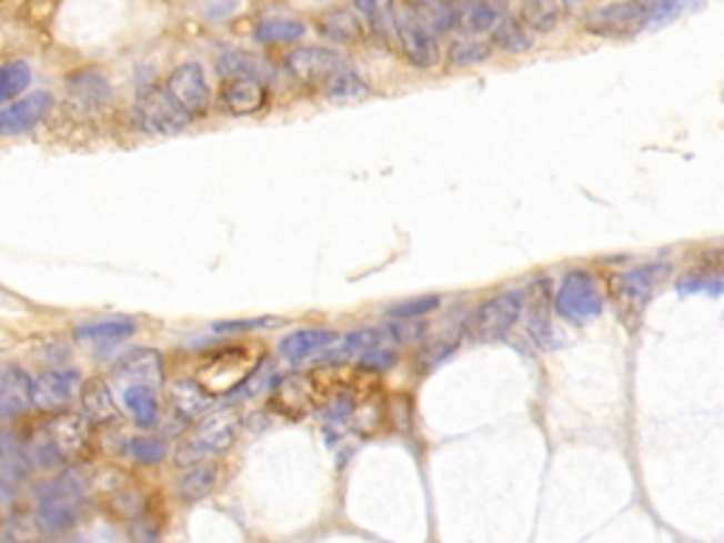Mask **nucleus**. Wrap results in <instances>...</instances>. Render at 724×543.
<instances>
[{
    "instance_id": "obj_28",
    "label": "nucleus",
    "mask_w": 724,
    "mask_h": 543,
    "mask_svg": "<svg viewBox=\"0 0 724 543\" xmlns=\"http://www.w3.org/2000/svg\"><path fill=\"white\" fill-rule=\"evenodd\" d=\"M219 74L224 80L230 77H255V80H267L272 74L267 60L250 54V51H227V54L219 57Z\"/></svg>"
},
{
    "instance_id": "obj_40",
    "label": "nucleus",
    "mask_w": 724,
    "mask_h": 543,
    "mask_svg": "<svg viewBox=\"0 0 724 543\" xmlns=\"http://www.w3.org/2000/svg\"><path fill=\"white\" fill-rule=\"evenodd\" d=\"M444 3H470V0H444Z\"/></svg>"
},
{
    "instance_id": "obj_18",
    "label": "nucleus",
    "mask_w": 724,
    "mask_h": 543,
    "mask_svg": "<svg viewBox=\"0 0 724 543\" xmlns=\"http://www.w3.org/2000/svg\"><path fill=\"white\" fill-rule=\"evenodd\" d=\"M221 102L235 117H247L267 105V86L255 77H230L221 88Z\"/></svg>"
},
{
    "instance_id": "obj_13",
    "label": "nucleus",
    "mask_w": 724,
    "mask_h": 543,
    "mask_svg": "<svg viewBox=\"0 0 724 543\" xmlns=\"http://www.w3.org/2000/svg\"><path fill=\"white\" fill-rule=\"evenodd\" d=\"M164 91L179 102L190 117H204L210 108V82L201 63H181L170 71Z\"/></svg>"
},
{
    "instance_id": "obj_15",
    "label": "nucleus",
    "mask_w": 724,
    "mask_h": 543,
    "mask_svg": "<svg viewBox=\"0 0 724 543\" xmlns=\"http://www.w3.org/2000/svg\"><path fill=\"white\" fill-rule=\"evenodd\" d=\"M394 34L402 54L408 57V63H413L416 69H433L439 63L436 34L419 18H413V14H408V18L394 14Z\"/></svg>"
},
{
    "instance_id": "obj_35",
    "label": "nucleus",
    "mask_w": 724,
    "mask_h": 543,
    "mask_svg": "<svg viewBox=\"0 0 724 543\" xmlns=\"http://www.w3.org/2000/svg\"><path fill=\"white\" fill-rule=\"evenodd\" d=\"M125 453L139 464H159L168 459V442L162 436H133L131 442L125 444Z\"/></svg>"
},
{
    "instance_id": "obj_21",
    "label": "nucleus",
    "mask_w": 724,
    "mask_h": 543,
    "mask_svg": "<svg viewBox=\"0 0 724 543\" xmlns=\"http://www.w3.org/2000/svg\"><path fill=\"white\" fill-rule=\"evenodd\" d=\"M122 408L137 422V428L148 431L159 419L157 388L142 385V382H122Z\"/></svg>"
},
{
    "instance_id": "obj_8",
    "label": "nucleus",
    "mask_w": 724,
    "mask_h": 543,
    "mask_svg": "<svg viewBox=\"0 0 724 543\" xmlns=\"http://www.w3.org/2000/svg\"><path fill=\"white\" fill-rule=\"evenodd\" d=\"M86 376L71 365H49L32 376V405L40 413L69 411L80 396Z\"/></svg>"
},
{
    "instance_id": "obj_24",
    "label": "nucleus",
    "mask_w": 724,
    "mask_h": 543,
    "mask_svg": "<svg viewBox=\"0 0 724 543\" xmlns=\"http://www.w3.org/2000/svg\"><path fill=\"white\" fill-rule=\"evenodd\" d=\"M506 14L504 3L499 0H470L467 7L459 12V26L467 34H487L493 32L495 23Z\"/></svg>"
},
{
    "instance_id": "obj_37",
    "label": "nucleus",
    "mask_w": 724,
    "mask_h": 543,
    "mask_svg": "<svg viewBox=\"0 0 724 543\" xmlns=\"http://www.w3.org/2000/svg\"><path fill=\"white\" fill-rule=\"evenodd\" d=\"M356 360H360V365L365 371H388L396 362V351L385 349V343H380V345H374V349L362 351Z\"/></svg>"
},
{
    "instance_id": "obj_11",
    "label": "nucleus",
    "mask_w": 724,
    "mask_h": 543,
    "mask_svg": "<svg viewBox=\"0 0 724 543\" xmlns=\"http://www.w3.org/2000/svg\"><path fill=\"white\" fill-rule=\"evenodd\" d=\"M345 66H349V60L340 51L325 49V46H303V49H294L286 54L289 74L300 86L314 88V91H323L325 82Z\"/></svg>"
},
{
    "instance_id": "obj_26",
    "label": "nucleus",
    "mask_w": 724,
    "mask_h": 543,
    "mask_svg": "<svg viewBox=\"0 0 724 543\" xmlns=\"http://www.w3.org/2000/svg\"><path fill=\"white\" fill-rule=\"evenodd\" d=\"M221 467L213 462H195L190 467V473L179 481V495L184 501H204L213 495V490L219 487Z\"/></svg>"
},
{
    "instance_id": "obj_41",
    "label": "nucleus",
    "mask_w": 724,
    "mask_h": 543,
    "mask_svg": "<svg viewBox=\"0 0 724 543\" xmlns=\"http://www.w3.org/2000/svg\"><path fill=\"white\" fill-rule=\"evenodd\" d=\"M0 3H3V0H0Z\"/></svg>"
},
{
    "instance_id": "obj_3",
    "label": "nucleus",
    "mask_w": 724,
    "mask_h": 543,
    "mask_svg": "<svg viewBox=\"0 0 724 543\" xmlns=\"http://www.w3.org/2000/svg\"><path fill=\"white\" fill-rule=\"evenodd\" d=\"M668 263H643V267H634L614 278V300H617L620 318L629 325H637L648 303L654 300L656 289L668 281Z\"/></svg>"
},
{
    "instance_id": "obj_19",
    "label": "nucleus",
    "mask_w": 724,
    "mask_h": 543,
    "mask_svg": "<svg viewBox=\"0 0 724 543\" xmlns=\"http://www.w3.org/2000/svg\"><path fill=\"white\" fill-rule=\"evenodd\" d=\"M137 320L128 314H111V318H97L88 323L77 325L74 340L77 343H91V345H108V343H122V340L137 334Z\"/></svg>"
},
{
    "instance_id": "obj_23",
    "label": "nucleus",
    "mask_w": 724,
    "mask_h": 543,
    "mask_svg": "<svg viewBox=\"0 0 724 543\" xmlns=\"http://www.w3.org/2000/svg\"><path fill=\"white\" fill-rule=\"evenodd\" d=\"M334 340H338V331L331 329H300L281 340L278 354L289 362H303L312 354H318L320 349H325L329 343H334Z\"/></svg>"
},
{
    "instance_id": "obj_14",
    "label": "nucleus",
    "mask_w": 724,
    "mask_h": 543,
    "mask_svg": "<svg viewBox=\"0 0 724 543\" xmlns=\"http://www.w3.org/2000/svg\"><path fill=\"white\" fill-rule=\"evenodd\" d=\"M43 436L49 439L51 448L69 462V459L82 456L91 444V422L80 411H57L43 425Z\"/></svg>"
},
{
    "instance_id": "obj_30",
    "label": "nucleus",
    "mask_w": 724,
    "mask_h": 543,
    "mask_svg": "<svg viewBox=\"0 0 724 543\" xmlns=\"http://www.w3.org/2000/svg\"><path fill=\"white\" fill-rule=\"evenodd\" d=\"M323 34L334 43H356L365 34V23H362L360 14L338 9V12H329L323 18Z\"/></svg>"
},
{
    "instance_id": "obj_12",
    "label": "nucleus",
    "mask_w": 724,
    "mask_h": 543,
    "mask_svg": "<svg viewBox=\"0 0 724 543\" xmlns=\"http://www.w3.org/2000/svg\"><path fill=\"white\" fill-rule=\"evenodd\" d=\"M250 351L244 349H224L219 354H213L210 360L201 365L199 371V385L204 388L207 394H230L235 388H241V382L250 376Z\"/></svg>"
},
{
    "instance_id": "obj_32",
    "label": "nucleus",
    "mask_w": 724,
    "mask_h": 543,
    "mask_svg": "<svg viewBox=\"0 0 724 543\" xmlns=\"http://www.w3.org/2000/svg\"><path fill=\"white\" fill-rule=\"evenodd\" d=\"M303 38H306V26L300 23V20L269 18L255 29V40L258 43H267V46L298 43V40H303Z\"/></svg>"
},
{
    "instance_id": "obj_34",
    "label": "nucleus",
    "mask_w": 724,
    "mask_h": 543,
    "mask_svg": "<svg viewBox=\"0 0 724 543\" xmlns=\"http://www.w3.org/2000/svg\"><path fill=\"white\" fill-rule=\"evenodd\" d=\"M557 20H561V7L555 0H526L524 14H521V23L530 32H552Z\"/></svg>"
},
{
    "instance_id": "obj_9",
    "label": "nucleus",
    "mask_w": 724,
    "mask_h": 543,
    "mask_svg": "<svg viewBox=\"0 0 724 543\" xmlns=\"http://www.w3.org/2000/svg\"><path fill=\"white\" fill-rule=\"evenodd\" d=\"M133 119L150 137H179L193 122V117L168 91H148V94L139 97L137 108H133Z\"/></svg>"
},
{
    "instance_id": "obj_17",
    "label": "nucleus",
    "mask_w": 724,
    "mask_h": 543,
    "mask_svg": "<svg viewBox=\"0 0 724 543\" xmlns=\"http://www.w3.org/2000/svg\"><path fill=\"white\" fill-rule=\"evenodd\" d=\"M77 405H80L82 416L91 422V428L111 425L113 419L119 416L117 396H113L111 385L105 380H82Z\"/></svg>"
},
{
    "instance_id": "obj_7",
    "label": "nucleus",
    "mask_w": 724,
    "mask_h": 543,
    "mask_svg": "<svg viewBox=\"0 0 724 543\" xmlns=\"http://www.w3.org/2000/svg\"><path fill=\"white\" fill-rule=\"evenodd\" d=\"M651 0H617L589 14L586 32L597 38H637L648 32Z\"/></svg>"
},
{
    "instance_id": "obj_36",
    "label": "nucleus",
    "mask_w": 724,
    "mask_h": 543,
    "mask_svg": "<svg viewBox=\"0 0 724 543\" xmlns=\"http://www.w3.org/2000/svg\"><path fill=\"white\" fill-rule=\"evenodd\" d=\"M442 298L439 294H422V298H411L405 303H396V306L388 309V318L394 320H422L431 312H436Z\"/></svg>"
},
{
    "instance_id": "obj_1",
    "label": "nucleus",
    "mask_w": 724,
    "mask_h": 543,
    "mask_svg": "<svg viewBox=\"0 0 724 543\" xmlns=\"http://www.w3.org/2000/svg\"><path fill=\"white\" fill-rule=\"evenodd\" d=\"M82 504H86V484L74 473H60L38 484L32 493L34 524L49 535L69 532L80 524Z\"/></svg>"
},
{
    "instance_id": "obj_16",
    "label": "nucleus",
    "mask_w": 724,
    "mask_h": 543,
    "mask_svg": "<svg viewBox=\"0 0 724 543\" xmlns=\"http://www.w3.org/2000/svg\"><path fill=\"white\" fill-rule=\"evenodd\" d=\"M32 411V374L20 362H9L0 371V422L12 425Z\"/></svg>"
},
{
    "instance_id": "obj_39",
    "label": "nucleus",
    "mask_w": 724,
    "mask_h": 543,
    "mask_svg": "<svg viewBox=\"0 0 724 543\" xmlns=\"http://www.w3.org/2000/svg\"><path fill=\"white\" fill-rule=\"evenodd\" d=\"M453 351H456V343H444V345H439V349H433V351L428 349L425 354L419 356V362H422V371H431V369H436V365H442V362L448 360Z\"/></svg>"
},
{
    "instance_id": "obj_10",
    "label": "nucleus",
    "mask_w": 724,
    "mask_h": 543,
    "mask_svg": "<svg viewBox=\"0 0 724 543\" xmlns=\"http://www.w3.org/2000/svg\"><path fill=\"white\" fill-rule=\"evenodd\" d=\"M51 111H54V94L51 91H46V88L26 91L18 100L0 108V139L34 133L51 117Z\"/></svg>"
},
{
    "instance_id": "obj_38",
    "label": "nucleus",
    "mask_w": 724,
    "mask_h": 543,
    "mask_svg": "<svg viewBox=\"0 0 724 543\" xmlns=\"http://www.w3.org/2000/svg\"><path fill=\"white\" fill-rule=\"evenodd\" d=\"M281 320L278 318H255V320H224V323H215L213 329L219 334H232V331H252V329H267V325H278Z\"/></svg>"
},
{
    "instance_id": "obj_22",
    "label": "nucleus",
    "mask_w": 724,
    "mask_h": 543,
    "mask_svg": "<svg viewBox=\"0 0 724 543\" xmlns=\"http://www.w3.org/2000/svg\"><path fill=\"white\" fill-rule=\"evenodd\" d=\"M170 405L184 422H199L213 405V396L199 385V380H179L170 385Z\"/></svg>"
},
{
    "instance_id": "obj_5",
    "label": "nucleus",
    "mask_w": 724,
    "mask_h": 543,
    "mask_svg": "<svg viewBox=\"0 0 724 543\" xmlns=\"http://www.w3.org/2000/svg\"><path fill=\"white\" fill-rule=\"evenodd\" d=\"M238 431H241V419H238L235 411H207L201 416L199 428H195L193 439L179 450V464H195L227 453L235 444Z\"/></svg>"
},
{
    "instance_id": "obj_20",
    "label": "nucleus",
    "mask_w": 724,
    "mask_h": 543,
    "mask_svg": "<svg viewBox=\"0 0 724 543\" xmlns=\"http://www.w3.org/2000/svg\"><path fill=\"white\" fill-rule=\"evenodd\" d=\"M117 376L122 382H142V385L157 388L164 380L162 354L153 349H137L117 362Z\"/></svg>"
},
{
    "instance_id": "obj_4",
    "label": "nucleus",
    "mask_w": 724,
    "mask_h": 543,
    "mask_svg": "<svg viewBox=\"0 0 724 543\" xmlns=\"http://www.w3.org/2000/svg\"><path fill=\"white\" fill-rule=\"evenodd\" d=\"M606 309V298L586 269H569L555 294V312L569 323H592Z\"/></svg>"
},
{
    "instance_id": "obj_29",
    "label": "nucleus",
    "mask_w": 724,
    "mask_h": 543,
    "mask_svg": "<svg viewBox=\"0 0 724 543\" xmlns=\"http://www.w3.org/2000/svg\"><path fill=\"white\" fill-rule=\"evenodd\" d=\"M490 46L506 51V54H524V51L532 49V32L526 29L524 23H521V20L504 14V18L495 23L493 43H490Z\"/></svg>"
},
{
    "instance_id": "obj_33",
    "label": "nucleus",
    "mask_w": 724,
    "mask_h": 543,
    "mask_svg": "<svg viewBox=\"0 0 724 543\" xmlns=\"http://www.w3.org/2000/svg\"><path fill=\"white\" fill-rule=\"evenodd\" d=\"M356 12H360L365 29L376 34V38H388L394 32V7L391 0H356Z\"/></svg>"
},
{
    "instance_id": "obj_27",
    "label": "nucleus",
    "mask_w": 724,
    "mask_h": 543,
    "mask_svg": "<svg viewBox=\"0 0 724 543\" xmlns=\"http://www.w3.org/2000/svg\"><path fill=\"white\" fill-rule=\"evenodd\" d=\"M323 94L331 102H360L371 94V86L351 66H345V69H340L338 74L325 82Z\"/></svg>"
},
{
    "instance_id": "obj_31",
    "label": "nucleus",
    "mask_w": 724,
    "mask_h": 543,
    "mask_svg": "<svg viewBox=\"0 0 724 543\" xmlns=\"http://www.w3.org/2000/svg\"><path fill=\"white\" fill-rule=\"evenodd\" d=\"M493 54V46L487 40H481L479 34H470V38L456 40L448 51V63L450 69H473V66L484 63Z\"/></svg>"
},
{
    "instance_id": "obj_6",
    "label": "nucleus",
    "mask_w": 724,
    "mask_h": 543,
    "mask_svg": "<svg viewBox=\"0 0 724 543\" xmlns=\"http://www.w3.org/2000/svg\"><path fill=\"white\" fill-rule=\"evenodd\" d=\"M66 108L77 119L102 117L113 105V88L108 77L97 69H80L66 77Z\"/></svg>"
},
{
    "instance_id": "obj_2",
    "label": "nucleus",
    "mask_w": 724,
    "mask_h": 543,
    "mask_svg": "<svg viewBox=\"0 0 724 543\" xmlns=\"http://www.w3.org/2000/svg\"><path fill=\"white\" fill-rule=\"evenodd\" d=\"M526 306L524 289H504V292L493 294L484 300L467 320V338L473 343H495V340L506 338L510 329L521 320Z\"/></svg>"
},
{
    "instance_id": "obj_25",
    "label": "nucleus",
    "mask_w": 724,
    "mask_h": 543,
    "mask_svg": "<svg viewBox=\"0 0 724 543\" xmlns=\"http://www.w3.org/2000/svg\"><path fill=\"white\" fill-rule=\"evenodd\" d=\"M34 82V69L29 60H20V57H12V60H3L0 63V108L7 102L18 100L20 94H26Z\"/></svg>"
}]
</instances>
